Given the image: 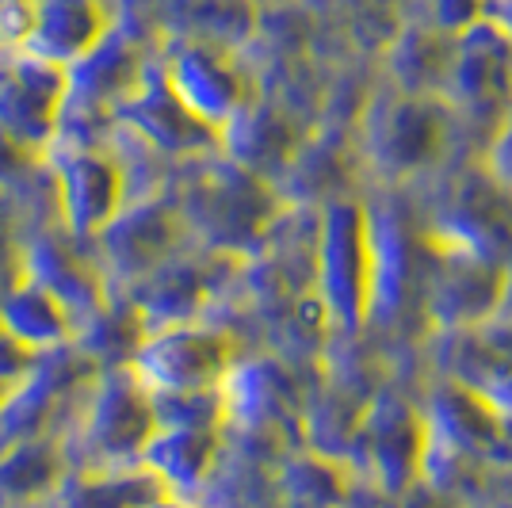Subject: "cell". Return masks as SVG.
<instances>
[{"label":"cell","mask_w":512,"mask_h":508,"mask_svg":"<svg viewBox=\"0 0 512 508\" xmlns=\"http://www.w3.org/2000/svg\"><path fill=\"white\" fill-rule=\"evenodd\" d=\"M367 272H371V256H367V237L360 226V211L341 207L333 211L325 226V245H321V279H325V295L337 310H360L363 291H367Z\"/></svg>","instance_id":"cell-1"},{"label":"cell","mask_w":512,"mask_h":508,"mask_svg":"<svg viewBox=\"0 0 512 508\" xmlns=\"http://www.w3.org/2000/svg\"><path fill=\"white\" fill-rule=\"evenodd\" d=\"M226 363V344L203 333H169L146 352V371L172 390H199Z\"/></svg>","instance_id":"cell-2"},{"label":"cell","mask_w":512,"mask_h":508,"mask_svg":"<svg viewBox=\"0 0 512 508\" xmlns=\"http://www.w3.org/2000/svg\"><path fill=\"white\" fill-rule=\"evenodd\" d=\"M176 100L192 107V115H199V119H211L218 111L234 107L237 85L222 65H214V58L192 54L176 69Z\"/></svg>","instance_id":"cell-3"},{"label":"cell","mask_w":512,"mask_h":508,"mask_svg":"<svg viewBox=\"0 0 512 508\" xmlns=\"http://www.w3.org/2000/svg\"><path fill=\"white\" fill-rule=\"evenodd\" d=\"M493 165L501 172L505 188H512V123L501 130V138H497V146H493Z\"/></svg>","instance_id":"cell-4"},{"label":"cell","mask_w":512,"mask_h":508,"mask_svg":"<svg viewBox=\"0 0 512 508\" xmlns=\"http://www.w3.org/2000/svg\"><path fill=\"white\" fill-rule=\"evenodd\" d=\"M150 508H184V505H165V501H161V505H150Z\"/></svg>","instance_id":"cell-5"}]
</instances>
